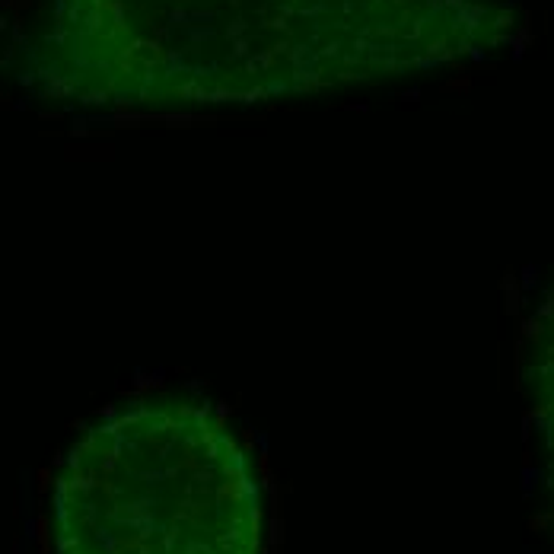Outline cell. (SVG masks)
I'll return each mask as SVG.
<instances>
[{
	"label": "cell",
	"instance_id": "1",
	"mask_svg": "<svg viewBox=\"0 0 554 554\" xmlns=\"http://www.w3.org/2000/svg\"><path fill=\"white\" fill-rule=\"evenodd\" d=\"M264 526L242 430L191 395L99 414L54 468V554H264Z\"/></svg>",
	"mask_w": 554,
	"mask_h": 554
}]
</instances>
